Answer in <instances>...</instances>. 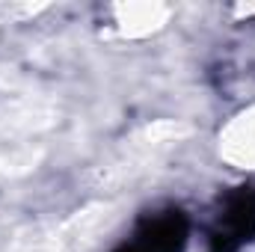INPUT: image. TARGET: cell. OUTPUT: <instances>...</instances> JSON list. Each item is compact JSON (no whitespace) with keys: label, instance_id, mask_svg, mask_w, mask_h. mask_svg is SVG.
I'll use <instances>...</instances> for the list:
<instances>
[{"label":"cell","instance_id":"cell-1","mask_svg":"<svg viewBox=\"0 0 255 252\" xmlns=\"http://www.w3.org/2000/svg\"><path fill=\"white\" fill-rule=\"evenodd\" d=\"M255 235V187L238 190L223 217H220V232H217V247L223 252L241 247L244 241H250Z\"/></svg>","mask_w":255,"mask_h":252},{"label":"cell","instance_id":"cell-2","mask_svg":"<svg viewBox=\"0 0 255 252\" xmlns=\"http://www.w3.org/2000/svg\"><path fill=\"white\" fill-rule=\"evenodd\" d=\"M187 241V223L181 214H163L148 220L136 238L125 244L119 252H181Z\"/></svg>","mask_w":255,"mask_h":252}]
</instances>
